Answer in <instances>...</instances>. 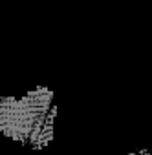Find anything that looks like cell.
Instances as JSON below:
<instances>
[{
	"label": "cell",
	"mask_w": 152,
	"mask_h": 155,
	"mask_svg": "<svg viewBox=\"0 0 152 155\" xmlns=\"http://www.w3.org/2000/svg\"><path fill=\"white\" fill-rule=\"evenodd\" d=\"M53 93L44 86L35 88L22 99H0V133L31 148H44L53 137L55 108Z\"/></svg>",
	"instance_id": "cell-1"
}]
</instances>
